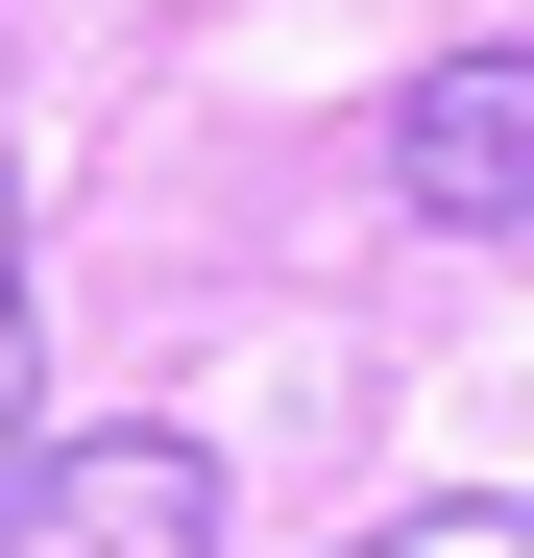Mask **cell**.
Masks as SVG:
<instances>
[{
	"mask_svg": "<svg viewBox=\"0 0 534 558\" xmlns=\"http://www.w3.org/2000/svg\"><path fill=\"white\" fill-rule=\"evenodd\" d=\"M0 558H219V437H25L0 486Z\"/></svg>",
	"mask_w": 534,
	"mask_h": 558,
	"instance_id": "obj_1",
	"label": "cell"
},
{
	"mask_svg": "<svg viewBox=\"0 0 534 558\" xmlns=\"http://www.w3.org/2000/svg\"><path fill=\"white\" fill-rule=\"evenodd\" d=\"M389 195L437 243H534V49H437L389 98Z\"/></svg>",
	"mask_w": 534,
	"mask_h": 558,
	"instance_id": "obj_2",
	"label": "cell"
},
{
	"mask_svg": "<svg viewBox=\"0 0 534 558\" xmlns=\"http://www.w3.org/2000/svg\"><path fill=\"white\" fill-rule=\"evenodd\" d=\"M49 437V316H25V146H0V486H25Z\"/></svg>",
	"mask_w": 534,
	"mask_h": 558,
	"instance_id": "obj_3",
	"label": "cell"
},
{
	"mask_svg": "<svg viewBox=\"0 0 534 558\" xmlns=\"http://www.w3.org/2000/svg\"><path fill=\"white\" fill-rule=\"evenodd\" d=\"M340 558H534V510H389V534H340Z\"/></svg>",
	"mask_w": 534,
	"mask_h": 558,
	"instance_id": "obj_4",
	"label": "cell"
}]
</instances>
